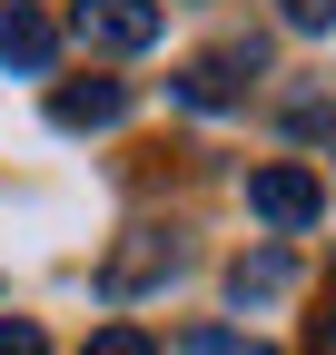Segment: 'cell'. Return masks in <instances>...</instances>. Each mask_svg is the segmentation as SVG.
I'll use <instances>...</instances> for the list:
<instances>
[{
	"label": "cell",
	"instance_id": "3",
	"mask_svg": "<svg viewBox=\"0 0 336 355\" xmlns=\"http://www.w3.org/2000/svg\"><path fill=\"white\" fill-rule=\"evenodd\" d=\"M79 40H99V50H149L158 40V0H79Z\"/></svg>",
	"mask_w": 336,
	"mask_h": 355
},
{
	"label": "cell",
	"instance_id": "7",
	"mask_svg": "<svg viewBox=\"0 0 336 355\" xmlns=\"http://www.w3.org/2000/svg\"><path fill=\"white\" fill-rule=\"evenodd\" d=\"M79 355H158V345H149V326H129V316H119V326H99Z\"/></svg>",
	"mask_w": 336,
	"mask_h": 355
},
{
	"label": "cell",
	"instance_id": "11",
	"mask_svg": "<svg viewBox=\"0 0 336 355\" xmlns=\"http://www.w3.org/2000/svg\"><path fill=\"white\" fill-rule=\"evenodd\" d=\"M326 10H336V0H277V20H287V30H326Z\"/></svg>",
	"mask_w": 336,
	"mask_h": 355
},
{
	"label": "cell",
	"instance_id": "9",
	"mask_svg": "<svg viewBox=\"0 0 336 355\" xmlns=\"http://www.w3.org/2000/svg\"><path fill=\"white\" fill-rule=\"evenodd\" d=\"M178 355H267V345H258V336H228V326H198Z\"/></svg>",
	"mask_w": 336,
	"mask_h": 355
},
{
	"label": "cell",
	"instance_id": "6",
	"mask_svg": "<svg viewBox=\"0 0 336 355\" xmlns=\"http://www.w3.org/2000/svg\"><path fill=\"white\" fill-rule=\"evenodd\" d=\"M287 286H297V257H287V247H258V257L228 266V296H237V306H267V296H287Z\"/></svg>",
	"mask_w": 336,
	"mask_h": 355
},
{
	"label": "cell",
	"instance_id": "8",
	"mask_svg": "<svg viewBox=\"0 0 336 355\" xmlns=\"http://www.w3.org/2000/svg\"><path fill=\"white\" fill-rule=\"evenodd\" d=\"M158 266H178V257H168V247L149 237V247H129V257H119V266H109V286H139V277H158Z\"/></svg>",
	"mask_w": 336,
	"mask_h": 355
},
{
	"label": "cell",
	"instance_id": "10",
	"mask_svg": "<svg viewBox=\"0 0 336 355\" xmlns=\"http://www.w3.org/2000/svg\"><path fill=\"white\" fill-rule=\"evenodd\" d=\"M0 355H50V345H40V326H30V316H0Z\"/></svg>",
	"mask_w": 336,
	"mask_h": 355
},
{
	"label": "cell",
	"instance_id": "5",
	"mask_svg": "<svg viewBox=\"0 0 336 355\" xmlns=\"http://www.w3.org/2000/svg\"><path fill=\"white\" fill-rule=\"evenodd\" d=\"M50 119H60V128H109V119H129V79H60V89H50Z\"/></svg>",
	"mask_w": 336,
	"mask_h": 355
},
{
	"label": "cell",
	"instance_id": "2",
	"mask_svg": "<svg viewBox=\"0 0 336 355\" xmlns=\"http://www.w3.org/2000/svg\"><path fill=\"white\" fill-rule=\"evenodd\" d=\"M247 69H258V50H247V40H228V50H198V60L178 69V99H188V109H228L237 89H247Z\"/></svg>",
	"mask_w": 336,
	"mask_h": 355
},
{
	"label": "cell",
	"instance_id": "4",
	"mask_svg": "<svg viewBox=\"0 0 336 355\" xmlns=\"http://www.w3.org/2000/svg\"><path fill=\"white\" fill-rule=\"evenodd\" d=\"M0 60L10 69H50L60 60V20L40 0H0Z\"/></svg>",
	"mask_w": 336,
	"mask_h": 355
},
{
	"label": "cell",
	"instance_id": "12",
	"mask_svg": "<svg viewBox=\"0 0 336 355\" xmlns=\"http://www.w3.org/2000/svg\"><path fill=\"white\" fill-rule=\"evenodd\" d=\"M307 355H336V316H317V336H307Z\"/></svg>",
	"mask_w": 336,
	"mask_h": 355
},
{
	"label": "cell",
	"instance_id": "1",
	"mask_svg": "<svg viewBox=\"0 0 336 355\" xmlns=\"http://www.w3.org/2000/svg\"><path fill=\"white\" fill-rule=\"evenodd\" d=\"M247 207H258L267 227H287V237H297V227H317V217H326V188H317V168L267 158L258 178H247Z\"/></svg>",
	"mask_w": 336,
	"mask_h": 355
}]
</instances>
